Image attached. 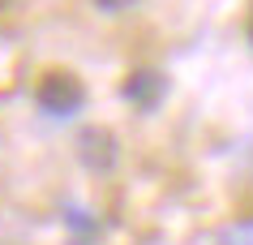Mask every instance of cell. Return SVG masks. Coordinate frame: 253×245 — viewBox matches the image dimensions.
Wrapping results in <instances>:
<instances>
[{"instance_id": "obj_2", "label": "cell", "mask_w": 253, "mask_h": 245, "mask_svg": "<svg viewBox=\"0 0 253 245\" xmlns=\"http://www.w3.org/2000/svg\"><path fill=\"white\" fill-rule=\"evenodd\" d=\"M168 95V78L159 69H133L129 78L120 82V99L129 103L133 112H155Z\"/></svg>"}, {"instance_id": "obj_3", "label": "cell", "mask_w": 253, "mask_h": 245, "mask_svg": "<svg viewBox=\"0 0 253 245\" xmlns=\"http://www.w3.org/2000/svg\"><path fill=\"white\" fill-rule=\"evenodd\" d=\"M78 159L90 168V172H107V168H116V138L90 125V129H82L78 134Z\"/></svg>"}, {"instance_id": "obj_5", "label": "cell", "mask_w": 253, "mask_h": 245, "mask_svg": "<svg viewBox=\"0 0 253 245\" xmlns=\"http://www.w3.org/2000/svg\"><path fill=\"white\" fill-rule=\"evenodd\" d=\"M249 39H253V13H249Z\"/></svg>"}, {"instance_id": "obj_4", "label": "cell", "mask_w": 253, "mask_h": 245, "mask_svg": "<svg viewBox=\"0 0 253 245\" xmlns=\"http://www.w3.org/2000/svg\"><path fill=\"white\" fill-rule=\"evenodd\" d=\"M99 9H107V13H120V9H129V4H137V0H94Z\"/></svg>"}, {"instance_id": "obj_1", "label": "cell", "mask_w": 253, "mask_h": 245, "mask_svg": "<svg viewBox=\"0 0 253 245\" xmlns=\"http://www.w3.org/2000/svg\"><path fill=\"white\" fill-rule=\"evenodd\" d=\"M35 103H39L47 116H73V112H82V103H86V86H82V78L69 73V69H47V73H39V82H35Z\"/></svg>"}, {"instance_id": "obj_6", "label": "cell", "mask_w": 253, "mask_h": 245, "mask_svg": "<svg viewBox=\"0 0 253 245\" xmlns=\"http://www.w3.org/2000/svg\"><path fill=\"white\" fill-rule=\"evenodd\" d=\"M4 4H13V0H0V9H4Z\"/></svg>"}]
</instances>
